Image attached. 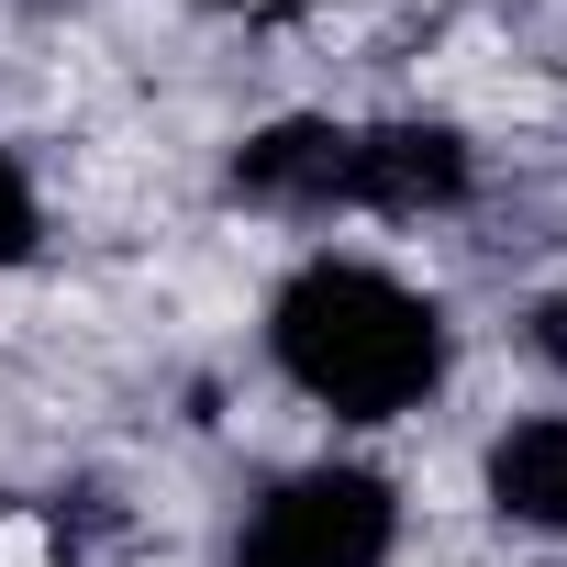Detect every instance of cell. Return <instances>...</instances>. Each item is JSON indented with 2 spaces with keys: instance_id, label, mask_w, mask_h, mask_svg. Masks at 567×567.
<instances>
[{
  "instance_id": "cell-5",
  "label": "cell",
  "mask_w": 567,
  "mask_h": 567,
  "mask_svg": "<svg viewBox=\"0 0 567 567\" xmlns=\"http://www.w3.org/2000/svg\"><path fill=\"white\" fill-rule=\"evenodd\" d=\"M489 501L512 523H534V534H567V423L556 412L545 423H512L489 445Z\"/></svg>"
},
{
  "instance_id": "cell-1",
  "label": "cell",
  "mask_w": 567,
  "mask_h": 567,
  "mask_svg": "<svg viewBox=\"0 0 567 567\" xmlns=\"http://www.w3.org/2000/svg\"><path fill=\"white\" fill-rule=\"evenodd\" d=\"M267 346H278V368H290L323 412H346V423H390V412H412L445 379L434 301H412L401 278H379V267H334V256L278 290Z\"/></svg>"
},
{
  "instance_id": "cell-4",
  "label": "cell",
  "mask_w": 567,
  "mask_h": 567,
  "mask_svg": "<svg viewBox=\"0 0 567 567\" xmlns=\"http://www.w3.org/2000/svg\"><path fill=\"white\" fill-rule=\"evenodd\" d=\"M346 145L357 134H334V123H267L234 156V189L278 200V212H323V200H346Z\"/></svg>"
},
{
  "instance_id": "cell-2",
  "label": "cell",
  "mask_w": 567,
  "mask_h": 567,
  "mask_svg": "<svg viewBox=\"0 0 567 567\" xmlns=\"http://www.w3.org/2000/svg\"><path fill=\"white\" fill-rule=\"evenodd\" d=\"M390 478H368V467H312V478H290L256 523H245V545H234V567H379L390 556Z\"/></svg>"
},
{
  "instance_id": "cell-7",
  "label": "cell",
  "mask_w": 567,
  "mask_h": 567,
  "mask_svg": "<svg viewBox=\"0 0 567 567\" xmlns=\"http://www.w3.org/2000/svg\"><path fill=\"white\" fill-rule=\"evenodd\" d=\"M534 346H545V357L567 368V301H545V312H534Z\"/></svg>"
},
{
  "instance_id": "cell-8",
  "label": "cell",
  "mask_w": 567,
  "mask_h": 567,
  "mask_svg": "<svg viewBox=\"0 0 567 567\" xmlns=\"http://www.w3.org/2000/svg\"><path fill=\"white\" fill-rule=\"evenodd\" d=\"M245 12H301V0H245Z\"/></svg>"
},
{
  "instance_id": "cell-6",
  "label": "cell",
  "mask_w": 567,
  "mask_h": 567,
  "mask_svg": "<svg viewBox=\"0 0 567 567\" xmlns=\"http://www.w3.org/2000/svg\"><path fill=\"white\" fill-rule=\"evenodd\" d=\"M12 256H34V189H23V167L0 156V267Z\"/></svg>"
},
{
  "instance_id": "cell-3",
  "label": "cell",
  "mask_w": 567,
  "mask_h": 567,
  "mask_svg": "<svg viewBox=\"0 0 567 567\" xmlns=\"http://www.w3.org/2000/svg\"><path fill=\"white\" fill-rule=\"evenodd\" d=\"M346 200H368V212H445V200H467V145L445 123H368L346 145Z\"/></svg>"
}]
</instances>
